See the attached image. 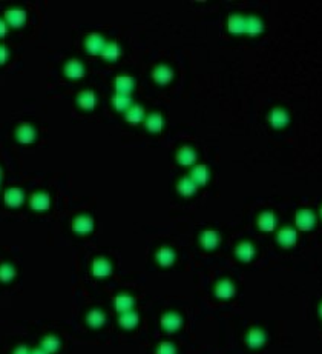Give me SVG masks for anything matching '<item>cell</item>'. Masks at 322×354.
<instances>
[{"mask_svg":"<svg viewBox=\"0 0 322 354\" xmlns=\"http://www.w3.org/2000/svg\"><path fill=\"white\" fill-rule=\"evenodd\" d=\"M316 224V217L314 213L310 210H301L296 213V227L302 231H308L314 227Z\"/></svg>","mask_w":322,"mask_h":354,"instance_id":"1","label":"cell"},{"mask_svg":"<svg viewBox=\"0 0 322 354\" xmlns=\"http://www.w3.org/2000/svg\"><path fill=\"white\" fill-rule=\"evenodd\" d=\"M72 230L77 234H80V236L89 234L94 230V220H92V217L91 216H77L72 220Z\"/></svg>","mask_w":322,"mask_h":354,"instance_id":"2","label":"cell"},{"mask_svg":"<svg viewBox=\"0 0 322 354\" xmlns=\"http://www.w3.org/2000/svg\"><path fill=\"white\" fill-rule=\"evenodd\" d=\"M181 325H183V319H181V316L177 314V313H166V314H163V317H161V326H163V329L167 331V333L177 331Z\"/></svg>","mask_w":322,"mask_h":354,"instance_id":"3","label":"cell"},{"mask_svg":"<svg viewBox=\"0 0 322 354\" xmlns=\"http://www.w3.org/2000/svg\"><path fill=\"white\" fill-rule=\"evenodd\" d=\"M27 11L23 10H8L5 11V22H8L13 28H20L27 22Z\"/></svg>","mask_w":322,"mask_h":354,"instance_id":"4","label":"cell"},{"mask_svg":"<svg viewBox=\"0 0 322 354\" xmlns=\"http://www.w3.org/2000/svg\"><path fill=\"white\" fill-rule=\"evenodd\" d=\"M16 137L20 143H33L37 137V131L30 123H23L16 129Z\"/></svg>","mask_w":322,"mask_h":354,"instance_id":"5","label":"cell"},{"mask_svg":"<svg viewBox=\"0 0 322 354\" xmlns=\"http://www.w3.org/2000/svg\"><path fill=\"white\" fill-rule=\"evenodd\" d=\"M85 45H86L88 53L95 56V54H102L106 42H105V39L100 34H89L86 37V40H85Z\"/></svg>","mask_w":322,"mask_h":354,"instance_id":"6","label":"cell"},{"mask_svg":"<svg viewBox=\"0 0 322 354\" xmlns=\"http://www.w3.org/2000/svg\"><path fill=\"white\" fill-rule=\"evenodd\" d=\"M152 77L160 85H167L174 79V71L167 65H158L152 71Z\"/></svg>","mask_w":322,"mask_h":354,"instance_id":"7","label":"cell"},{"mask_svg":"<svg viewBox=\"0 0 322 354\" xmlns=\"http://www.w3.org/2000/svg\"><path fill=\"white\" fill-rule=\"evenodd\" d=\"M30 205L36 211H46L51 207V197L48 193H36L31 196Z\"/></svg>","mask_w":322,"mask_h":354,"instance_id":"8","label":"cell"},{"mask_svg":"<svg viewBox=\"0 0 322 354\" xmlns=\"http://www.w3.org/2000/svg\"><path fill=\"white\" fill-rule=\"evenodd\" d=\"M268 122H270V125H271L273 128H276V129L284 128V126H287V123H288V114H287L284 109H281V108H275V109H271V113L268 114Z\"/></svg>","mask_w":322,"mask_h":354,"instance_id":"9","label":"cell"},{"mask_svg":"<svg viewBox=\"0 0 322 354\" xmlns=\"http://www.w3.org/2000/svg\"><path fill=\"white\" fill-rule=\"evenodd\" d=\"M25 196H23V190L20 188H10L5 191V204L10 208H19L23 202Z\"/></svg>","mask_w":322,"mask_h":354,"instance_id":"10","label":"cell"},{"mask_svg":"<svg viewBox=\"0 0 322 354\" xmlns=\"http://www.w3.org/2000/svg\"><path fill=\"white\" fill-rule=\"evenodd\" d=\"M296 239H298V234L293 228H282L278 233V244L282 248H291L296 244Z\"/></svg>","mask_w":322,"mask_h":354,"instance_id":"11","label":"cell"},{"mask_svg":"<svg viewBox=\"0 0 322 354\" xmlns=\"http://www.w3.org/2000/svg\"><path fill=\"white\" fill-rule=\"evenodd\" d=\"M135 88V80L129 76H118L115 79V90L117 94L129 96V93Z\"/></svg>","mask_w":322,"mask_h":354,"instance_id":"12","label":"cell"},{"mask_svg":"<svg viewBox=\"0 0 322 354\" xmlns=\"http://www.w3.org/2000/svg\"><path fill=\"white\" fill-rule=\"evenodd\" d=\"M77 103L86 109V111H92L95 108V103H97V97H95V93L91 91V90H86V91H82L79 96H77Z\"/></svg>","mask_w":322,"mask_h":354,"instance_id":"13","label":"cell"},{"mask_svg":"<svg viewBox=\"0 0 322 354\" xmlns=\"http://www.w3.org/2000/svg\"><path fill=\"white\" fill-rule=\"evenodd\" d=\"M190 179L196 184V187L206 185L209 181V168L206 165H196L190 172Z\"/></svg>","mask_w":322,"mask_h":354,"instance_id":"14","label":"cell"},{"mask_svg":"<svg viewBox=\"0 0 322 354\" xmlns=\"http://www.w3.org/2000/svg\"><path fill=\"white\" fill-rule=\"evenodd\" d=\"M65 76L68 79H82L85 76V67L79 60L72 59L65 65Z\"/></svg>","mask_w":322,"mask_h":354,"instance_id":"15","label":"cell"},{"mask_svg":"<svg viewBox=\"0 0 322 354\" xmlns=\"http://www.w3.org/2000/svg\"><path fill=\"white\" fill-rule=\"evenodd\" d=\"M200 242L203 245V248L206 250H215L219 244V234L213 230H206L201 237H200Z\"/></svg>","mask_w":322,"mask_h":354,"instance_id":"16","label":"cell"},{"mask_svg":"<svg viewBox=\"0 0 322 354\" xmlns=\"http://www.w3.org/2000/svg\"><path fill=\"white\" fill-rule=\"evenodd\" d=\"M215 294H216V297H219V299H230V297L235 296V286H233V283H232L230 280L224 279V280H221V282L216 283V286H215Z\"/></svg>","mask_w":322,"mask_h":354,"instance_id":"17","label":"cell"},{"mask_svg":"<svg viewBox=\"0 0 322 354\" xmlns=\"http://www.w3.org/2000/svg\"><path fill=\"white\" fill-rule=\"evenodd\" d=\"M111 273H112V265L106 259L100 257V259L94 260V263H92V274L94 276H97V277H106Z\"/></svg>","mask_w":322,"mask_h":354,"instance_id":"18","label":"cell"},{"mask_svg":"<svg viewBox=\"0 0 322 354\" xmlns=\"http://www.w3.org/2000/svg\"><path fill=\"white\" fill-rule=\"evenodd\" d=\"M264 31V25H262V20L256 16H250L245 19V33L252 37L255 36H259L261 33Z\"/></svg>","mask_w":322,"mask_h":354,"instance_id":"19","label":"cell"},{"mask_svg":"<svg viewBox=\"0 0 322 354\" xmlns=\"http://www.w3.org/2000/svg\"><path fill=\"white\" fill-rule=\"evenodd\" d=\"M195 160H196V152L190 146H183L181 149H178V152H177V162L180 165L187 166V165L195 163Z\"/></svg>","mask_w":322,"mask_h":354,"instance_id":"20","label":"cell"},{"mask_svg":"<svg viewBox=\"0 0 322 354\" xmlns=\"http://www.w3.org/2000/svg\"><path fill=\"white\" fill-rule=\"evenodd\" d=\"M177 190H178V193L183 194L184 197H190V196H193V194L196 193L198 187H196V184L190 179V177H183V179H181V181L178 182V185H177Z\"/></svg>","mask_w":322,"mask_h":354,"instance_id":"21","label":"cell"},{"mask_svg":"<svg viewBox=\"0 0 322 354\" xmlns=\"http://www.w3.org/2000/svg\"><path fill=\"white\" fill-rule=\"evenodd\" d=\"M235 254L238 256L239 260L242 262H250L255 256V247L250 244V242H242L236 247L235 250Z\"/></svg>","mask_w":322,"mask_h":354,"instance_id":"22","label":"cell"},{"mask_svg":"<svg viewBox=\"0 0 322 354\" xmlns=\"http://www.w3.org/2000/svg\"><path fill=\"white\" fill-rule=\"evenodd\" d=\"M229 31L233 34H242L245 33V17L239 16V14H232L229 17Z\"/></svg>","mask_w":322,"mask_h":354,"instance_id":"23","label":"cell"},{"mask_svg":"<svg viewBox=\"0 0 322 354\" xmlns=\"http://www.w3.org/2000/svg\"><path fill=\"white\" fill-rule=\"evenodd\" d=\"M245 340H247V345L250 348H259V346H262L265 343V334L261 329L253 328V329H250L247 333V339Z\"/></svg>","mask_w":322,"mask_h":354,"instance_id":"24","label":"cell"},{"mask_svg":"<svg viewBox=\"0 0 322 354\" xmlns=\"http://www.w3.org/2000/svg\"><path fill=\"white\" fill-rule=\"evenodd\" d=\"M275 225H276V219H275V214L271 211H264L262 214H259V217H258V227L262 231L268 233V231H271L275 228Z\"/></svg>","mask_w":322,"mask_h":354,"instance_id":"25","label":"cell"},{"mask_svg":"<svg viewBox=\"0 0 322 354\" xmlns=\"http://www.w3.org/2000/svg\"><path fill=\"white\" fill-rule=\"evenodd\" d=\"M163 125H164V120H163V116L160 113L151 114L146 120V128L151 132H160L163 129Z\"/></svg>","mask_w":322,"mask_h":354,"instance_id":"26","label":"cell"},{"mask_svg":"<svg viewBox=\"0 0 322 354\" xmlns=\"http://www.w3.org/2000/svg\"><path fill=\"white\" fill-rule=\"evenodd\" d=\"M157 260H158V263L163 265V267L172 265V263L175 262V253H174V250L166 248V247L160 248L158 253H157Z\"/></svg>","mask_w":322,"mask_h":354,"instance_id":"27","label":"cell"},{"mask_svg":"<svg viewBox=\"0 0 322 354\" xmlns=\"http://www.w3.org/2000/svg\"><path fill=\"white\" fill-rule=\"evenodd\" d=\"M118 322L123 328L126 329H132L138 325V314L134 311H128V313H121V316L118 317Z\"/></svg>","mask_w":322,"mask_h":354,"instance_id":"28","label":"cell"},{"mask_svg":"<svg viewBox=\"0 0 322 354\" xmlns=\"http://www.w3.org/2000/svg\"><path fill=\"white\" fill-rule=\"evenodd\" d=\"M121 54V50L117 43L111 42V43H106L103 51H102V56L108 60V62H115Z\"/></svg>","mask_w":322,"mask_h":354,"instance_id":"29","label":"cell"},{"mask_svg":"<svg viewBox=\"0 0 322 354\" xmlns=\"http://www.w3.org/2000/svg\"><path fill=\"white\" fill-rule=\"evenodd\" d=\"M86 322H88L92 328H100V326H103V323L106 322V316H105V313L100 311V309H92V311L88 313Z\"/></svg>","mask_w":322,"mask_h":354,"instance_id":"30","label":"cell"},{"mask_svg":"<svg viewBox=\"0 0 322 354\" xmlns=\"http://www.w3.org/2000/svg\"><path fill=\"white\" fill-rule=\"evenodd\" d=\"M143 119H144V109L141 106H138V105H134L126 111V120L129 123H132V125L140 123Z\"/></svg>","mask_w":322,"mask_h":354,"instance_id":"31","label":"cell"},{"mask_svg":"<svg viewBox=\"0 0 322 354\" xmlns=\"http://www.w3.org/2000/svg\"><path fill=\"white\" fill-rule=\"evenodd\" d=\"M134 302L135 300L131 296H117L114 303H115V309L118 313H128L134 306Z\"/></svg>","mask_w":322,"mask_h":354,"instance_id":"32","label":"cell"},{"mask_svg":"<svg viewBox=\"0 0 322 354\" xmlns=\"http://www.w3.org/2000/svg\"><path fill=\"white\" fill-rule=\"evenodd\" d=\"M112 103L115 106L117 111H126L132 106V99L129 96H123V94H115L112 97Z\"/></svg>","mask_w":322,"mask_h":354,"instance_id":"33","label":"cell"},{"mask_svg":"<svg viewBox=\"0 0 322 354\" xmlns=\"http://www.w3.org/2000/svg\"><path fill=\"white\" fill-rule=\"evenodd\" d=\"M17 271L14 268V265L11 263H2L0 265V282H11L16 277Z\"/></svg>","mask_w":322,"mask_h":354,"instance_id":"34","label":"cell"},{"mask_svg":"<svg viewBox=\"0 0 322 354\" xmlns=\"http://www.w3.org/2000/svg\"><path fill=\"white\" fill-rule=\"evenodd\" d=\"M59 348H60V340L56 336H46V337H43V340H42V349H45L46 352L53 354Z\"/></svg>","mask_w":322,"mask_h":354,"instance_id":"35","label":"cell"},{"mask_svg":"<svg viewBox=\"0 0 322 354\" xmlns=\"http://www.w3.org/2000/svg\"><path fill=\"white\" fill-rule=\"evenodd\" d=\"M157 354H177V349L172 343L169 342H163L160 343L158 349H157Z\"/></svg>","mask_w":322,"mask_h":354,"instance_id":"36","label":"cell"},{"mask_svg":"<svg viewBox=\"0 0 322 354\" xmlns=\"http://www.w3.org/2000/svg\"><path fill=\"white\" fill-rule=\"evenodd\" d=\"M10 57V51L5 45H0V65H4Z\"/></svg>","mask_w":322,"mask_h":354,"instance_id":"37","label":"cell"},{"mask_svg":"<svg viewBox=\"0 0 322 354\" xmlns=\"http://www.w3.org/2000/svg\"><path fill=\"white\" fill-rule=\"evenodd\" d=\"M8 33V27H7V22L5 20H0V37H5Z\"/></svg>","mask_w":322,"mask_h":354,"instance_id":"38","label":"cell"},{"mask_svg":"<svg viewBox=\"0 0 322 354\" xmlns=\"http://www.w3.org/2000/svg\"><path fill=\"white\" fill-rule=\"evenodd\" d=\"M13 354H31V352H30V349H28L25 345H20V346H17V348L14 349Z\"/></svg>","mask_w":322,"mask_h":354,"instance_id":"39","label":"cell"},{"mask_svg":"<svg viewBox=\"0 0 322 354\" xmlns=\"http://www.w3.org/2000/svg\"><path fill=\"white\" fill-rule=\"evenodd\" d=\"M31 354H49V352H46L45 349H42V348H39V349H34Z\"/></svg>","mask_w":322,"mask_h":354,"instance_id":"40","label":"cell"},{"mask_svg":"<svg viewBox=\"0 0 322 354\" xmlns=\"http://www.w3.org/2000/svg\"><path fill=\"white\" fill-rule=\"evenodd\" d=\"M319 316H320V317H322V303H320V305H319Z\"/></svg>","mask_w":322,"mask_h":354,"instance_id":"41","label":"cell"},{"mask_svg":"<svg viewBox=\"0 0 322 354\" xmlns=\"http://www.w3.org/2000/svg\"><path fill=\"white\" fill-rule=\"evenodd\" d=\"M0 179H2V169H0Z\"/></svg>","mask_w":322,"mask_h":354,"instance_id":"42","label":"cell"},{"mask_svg":"<svg viewBox=\"0 0 322 354\" xmlns=\"http://www.w3.org/2000/svg\"><path fill=\"white\" fill-rule=\"evenodd\" d=\"M320 216H322V207H320Z\"/></svg>","mask_w":322,"mask_h":354,"instance_id":"43","label":"cell"}]
</instances>
